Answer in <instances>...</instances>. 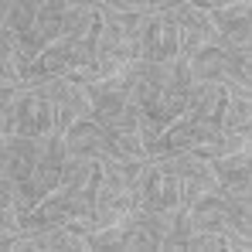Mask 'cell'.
I'll return each instance as SVG.
<instances>
[{"label":"cell","instance_id":"6da1fadb","mask_svg":"<svg viewBox=\"0 0 252 252\" xmlns=\"http://www.w3.org/2000/svg\"><path fill=\"white\" fill-rule=\"evenodd\" d=\"M55 129V102L48 85H24L3 95V136H31L41 140Z\"/></svg>","mask_w":252,"mask_h":252},{"label":"cell","instance_id":"7a4b0ae2","mask_svg":"<svg viewBox=\"0 0 252 252\" xmlns=\"http://www.w3.org/2000/svg\"><path fill=\"white\" fill-rule=\"evenodd\" d=\"M184 51V28L167 17L164 10H154L140 17L136 28V58L154 62V65H174Z\"/></svg>","mask_w":252,"mask_h":252},{"label":"cell","instance_id":"3957f363","mask_svg":"<svg viewBox=\"0 0 252 252\" xmlns=\"http://www.w3.org/2000/svg\"><path fill=\"white\" fill-rule=\"evenodd\" d=\"M188 205V181L154 167L150 160L140 170V181L133 188V208L143 211H181Z\"/></svg>","mask_w":252,"mask_h":252},{"label":"cell","instance_id":"277c9868","mask_svg":"<svg viewBox=\"0 0 252 252\" xmlns=\"http://www.w3.org/2000/svg\"><path fill=\"white\" fill-rule=\"evenodd\" d=\"M65 150H68V160H102V157H113L109 133L95 120H75L68 126L65 129Z\"/></svg>","mask_w":252,"mask_h":252},{"label":"cell","instance_id":"5b68a950","mask_svg":"<svg viewBox=\"0 0 252 252\" xmlns=\"http://www.w3.org/2000/svg\"><path fill=\"white\" fill-rule=\"evenodd\" d=\"M211 167L218 177V188L232 198V201H249V150H239V154H225V157H211Z\"/></svg>","mask_w":252,"mask_h":252},{"label":"cell","instance_id":"8992f818","mask_svg":"<svg viewBox=\"0 0 252 252\" xmlns=\"http://www.w3.org/2000/svg\"><path fill=\"white\" fill-rule=\"evenodd\" d=\"M249 126H252L249 89L228 85V99H225V109H221V123H218V129L228 133V136H249Z\"/></svg>","mask_w":252,"mask_h":252},{"label":"cell","instance_id":"52a82bcc","mask_svg":"<svg viewBox=\"0 0 252 252\" xmlns=\"http://www.w3.org/2000/svg\"><path fill=\"white\" fill-rule=\"evenodd\" d=\"M41 7L44 3H38V0H21V3L7 0L3 3V28L14 31V34H21V38H28L34 31L38 17H41Z\"/></svg>","mask_w":252,"mask_h":252}]
</instances>
